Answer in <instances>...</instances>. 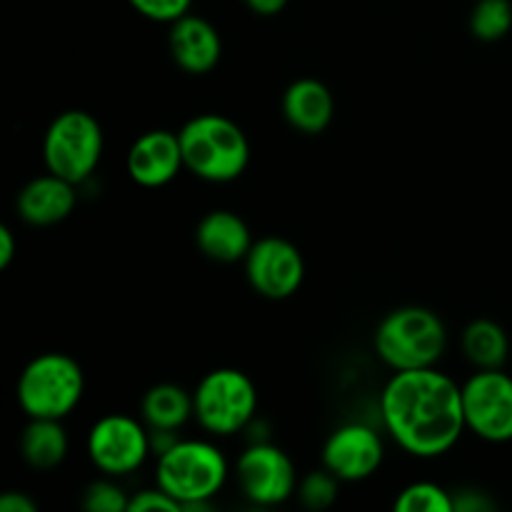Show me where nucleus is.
Returning a JSON list of instances; mask_svg holds the SVG:
<instances>
[{
  "label": "nucleus",
  "mask_w": 512,
  "mask_h": 512,
  "mask_svg": "<svg viewBox=\"0 0 512 512\" xmlns=\"http://www.w3.org/2000/svg\"><path fill=\"white\" fill-rule=\"evenodd\" d=\"M380 418L390 438L415 458L448 453L468 430L463 388L435 368L395 370L380 395Z\"/></svg>",
  "instance_id": "1"
},
{
  "label": "nucleus",
  "mask_w": 512,
  "mask_h": 512,
  "mask_svg": "<svg viewBox=\"0 0 512 512\" xmlns=\"http://www.w3.org/2000/svg\"><path fill=\"white\" fill-rule=\"evenodd\" d=\"M228 480V460L205 440H178L158 455L155 483L183 510H210V500Z\"/></svg>",
  "instance_id": "2"
},
{
  "label": "nucleus",
  "mask_w": 512,
  "mask_h": 512,
  "mask_svg": "<svg viewBox=\"0 0 512 512\" xmlns=\"http://www.w3.org/2000/svg\"><path fill=\"white\" fill-rule=\"evenodd\" d=\"M180 150L190 173L210 183H230L248 168L250 145L243 130L223 115H195L180 128Z\"/></svg>",
  "instance_id": "3"
},
{
  "label": "nucleus",
  "mask_w": 512,
  "mask_h": 512,
  "mask_svg": "<svg viewBox=\"0 0 512 512\" xmlns=\"http://www.w3.org/2000/svg\"><path fill=\"white\" fill-rule=\"evenodd\" d=\"M445 345L448 333L443 320L420 305L393 310L375 330V353L393 370L435 368Z\"/></svg>",
  "instance_id": "4"
},
{
  "label": "nucleus",
  "mask_w": 512,
  "mask_h": 512,
  "mask_svg": "<svg viewBox=\"0 0 512 512\" xmlns=\"http://www.w3.org/2000/svg\"><path fill=\"white\" fill-rule=\"evenodd\" d=\"M85 390V375L70 355L43 353L30 360L18 378V403L28 418L63 420Z\"/></svg>",
  "instance_id": "5"
},
{
  "label": "nucleus",
  "mask_w": 512,
  "mask_h": 512,
  "mask_svg": "<svg viewBox=\"0 0 512 512\" xmlns=\"http://www.w3.org/2000/svg\"><path fill=\"white\" fill-rule=\"evenodd\" d=\"M103 155V130L85 110H65L48 125L43 138V160L48 173L70 183L90 178Z\"/></svg>",
  "instance_id": "6"
},
{
  "label": "nucleus",
  "mask_w": 512,
  "mask_h": 512,
  "mask_svg": "<svg viewBox=\"0 0 512 512\" xmlns=\"http://www.w3.org/2000/svg\"><path fill=\"white\" fill-rule=\"evenodd\" d=\"M195 418L208 433L235 435L253 420L258 393L253 380L233 368L205 375L193 393Z\"/></svg>",
  "instance_id": "7"
},
{
  "label": "nucleus",
  "mask_w": 512,
  "mask_h": 512,
  "mask_svg": "<svg viewBox=\"0 0 512 512\" xmlns=\"http://www.w3.org/2000/svg\"><path fill=\"white\" fill-rule=\"evenodd\" d=\"M465 425L488 443L512 440V378L503 368L478 370L463 385Z\"/></svg>",
  "instance_id": "8"
},
{
  "label": "nucleus",
  "mask_w": 512,
  "mask_h": 512,
  "mask_svg": "<svg viewBox=\"0 0 512 512\" xmlns=\"http://www.w3.org/2000/svg\"><path fill=\"white\" fill-rule=\"evenodd\" d=\"M150 453V428L128 415H105L88 433L90 463L110 478L135 473Z\"/></svg>",
  "instance_id": "9"
},
{
  "label": "nucleus",
  "mask_w": 512,
  "mask_h": 512,
  "mask_svg": "<svg viewBox=\"0 0 512 512\" xmlns=\"http://www.w3.org/2000/svg\"><path fill=\"white\" fill-rule=\"evenodd\" d=\"M235 478L245 498L255 505H280L298 490L293 460L270 443H253L240 453Z\"/></svg>",
  "instance_id": "10"
},
{
  "label": "nucleus",
  "mask_w": 512,
  "mask_h": 512,
  "mask_svg": "<svg viewBox=\"0 0 512 512\" xmlns=\"http://www.w3.org/2000/svg\"><path fill=\"white\" fill-rule=\"evenodd\" d=\"M245 275L255 293L270 300H285L303 285V255L288 240L263 238L245 255Z\"/></svg>",
  "instance_id": "11"
},
{
  "label": "nucleus",
  "mask_w": 512,
  "mask_h": 512,
  "mask_svg": "<svg viewBox=\"0 0 512 512\" xmlns=\"http://www.w3.org/2000/svg\"><path fill=\"white\" fill-rule=\"evenodd\" d=\"M385 445L378 430L360 423L340 425L323 445V468L340 483H358L370 478L383 465Z\"/></svg>",
  "instance_id": "12"
},
{
  "label": "nucleus",
  "mask_w": 512,
  "mask_h": 512,
  "mask_svg": "<svg viewBox=\"0 0 512 512\" xmlns=\"http://www.w3.org/2000/svg\"><path fill=\"white\" fill-rule=\"evenodd\" d=\"M185 168L178 133L170 130H150L140 135L128 150V173L143 188L168 185Z\"/></svg>",
  "instance_id": "13"
},
{
  "label": "nucleus",
  "mask_w": 512,
  "mask_h": 512,
  "mask_svg": "<svg viewBox=\"0 0 512 512\" xmlns=\"http://www.w3.org/2000/svg\"><path fill=\"white\" fill-rule=\"evenodd\" d=\"M170 55L175 65L190 75H205L218 65L223 43L213 25L200 15H183L170 23Z\"/></svg>",
  "instance_id": "14"
},
{
  "label": "nucleus",
  "mask_w": 512,
  "mask_h": 512,
  "mask_svg": "<svg viewBox=\"0 0 512 512\" xmlns=\"http://www.w3.org/2000/svg\"><path fill=\"white\" fill-rule=\"evenodd\" d=\"M75 200H78L75 183L55 173H48L38 175V178L23 185L18 200H15V208H18V215L28 225L48 228V225L60 223V220L73 213Z\"/></svg>",
  "instance_id": "15"
},
{
  "label": "nucleus",
  "mask_w": 512,
  "mask_h": 512,
  "mask_svg": "<svg viewBox=\"0 0 512 512\" xmlns=\"http://www.w3.org/2000/svg\"><path fill=\"white\" fill-rule=\"evenodd\" d=\"M195 243L215 263H238L253 248L248 223L230 210H213L195 228Z\"/></svg>",
  "instance_id": "16"
},
{
  "label": "nucleus",
  "mask_w": 512,
  "mask_h": 512,
  "mask_svg": "<svg viewBox=\"0 0 512 512\" xmlns=\"http://www.w3.org/2000/svg\"><path fill=\"white\" fill-rule=\"evenodd\" d=\"M333 95L315 78H300L283 93V115L295 130L308 135L323 133L333 120Z\"/></svg>",
  "instance_id": "17"
},
{
  "label": "nucleus",
  "mask_w": 512,
  "mask_h": 512,
  "mask_svg": "<svg viewBox=\"0 0 512 512\" xmlns=\"http://www.w3.org/2000/svg\"><path fill=\"white\" fill-rule=\"evenodd\" d=\"M20 455L35 470H53L68 455V433L60 420L30 418L20 435Z\"/></svg>",
  "instance_id": "18"
},
{
  "label": "nucleus",
  "mask_w": 512,
  "mask_h": 512,
  "mask_svg": "<svg viewBox=\"0 0 512 512\" xmlns=\"http://www.w3.org/2000/svg\"><path fill=\"white\" fill-rule=\"evenodd\" d=\"M140 415L150 430H178L188 423L190 415H195L193 395L173 383L153 385L143 395Z\"/></svg>",
  "instance_id": "19"
},
{
  "label": "nucleus",
  "mask_w": 512,
  "mask_h": 512,
  "mask_svg": "<svg viewBox=\"0 0 512 512\" xmlns=\"http://www.w3.org/2000/svg\"><path fill=\"white\" fill-rule=\"evenodd\" d=\"M463 353L478 370L503 368L510 353L508 333L493 320H473L463 333Z\"/></svg>",
  "instance_id": "20"
},
{
  "label": "nucleus",
  "mask_w": 512,
  "mask_h": 512,
  "mask_svg": "<svg viewBox=\"0 0 512 512\" xmlns=\"http://www.w3.org/2000/svg\"><path fill=\"white\" fill-rule=\"evenodd\" d=\"M512 28V3L510 0H475L470 13V33L483 43L503 40Z\"/></svg>",
  "instance_id": "21"
},
{
  "label": "nucleus",
  "mask_w": 512,
  "mask_h": 512,
  "mask_svg": "<svg viewBox=\"0 0 512 512\" xmlns=\"http://www.w3.org/2000/svg\"><path fill=\"white\" fill-rule=\"evenodd\" d=\"M398 512H455L453 493L435 483H413L395 500Z\"/></svg>",
  "instance_id": "22"
},
{
  "label": "nucleus",
  "mask_w": 512,
  "mask_h": 512,
  "mask_svg": "<svg viewBox=\"0 0 512 512\" xmlns=\"http://www.w3.org/2000/svg\"><path fill=\"white\" fill-rule=\"evenodd\" d=\"M338 483L340 480L328 468L313 470L300 480L295 495L305 510H328L338 498Z\"/></svg>",
  "instance_id": "23"
},
{
  "label": "nucleus",
  "mask_w": 512,
  "mask_h": 512,
  "mask_svg": "<svg viewBox=\"0 0 512 512\" xmlns=\"http://www.w3.org/2000/svg\"><path fill=\"white\" fill-rule=\"evenodd\" d=\"M130 495L113 480H95L83 495V508L88 512H128Z\"/></svg>",
  "instance_id": "24"
},
{
  "label": "nucleus",
  "mask_w": 512,
  "mask_h": 512,
  "mask_svg": "<svg viewBox=\"0 0 512 512\" xmlns=\"http://www.w3.org/2000/svg\"><path fill=\"white\" fill-rule=\"evenodd\" d=\"M143 18L155 23H175L183 15H188L193 0H128Z\"/></svg>",
  "instance_id": "25"
},
{
  "label": "nucleus",
  "mask_w": 512,
  "mask_h": 512,
  "mask_svg": "<svg viewBox=\"0 0 512 512\" xmlns=\"http://www.w3.org/2000/svg\"><path fill=\"white\" fill-rule=\"evenodd\" d=\"M178 510H183L178 500H175L173 495L165 493L160 485L158 488H148L130 495L128 512H178Z\"/></svg>",
  "instance_id": "26"
},
{
  "label": "nucleus",
  "mask_w": 512,
  "mask_h": 512,
  "mask_svg": "<svg viewBox=\"0 0 512 512\" xmlns=\"http://www.w3.org/2000/svg\"><path fill=\"white\" fill-rule=\"evenodd\" d=\"M455 512H490L495 508L493 500L480 490H458L453 493Z\"/></svg>",
  "instance_id": "27"
},
{
  "label": "nucleus",
  "mask_w": 512,
  "mask_h": 512,
  "mask_svg": "<svg viewBox=\"0 0 512 512\" xmlns=\"http://www.w3.org/2000/svg\"><path fill=\"white\" fill-rule=\"evenodd\" d=\"M35 510H38V505H35L25 493L10 490V493L0 495V512H35Z\"/></svg>",
  "instance_id": "28"
},
{
  "label": "nucleus",
  "mask_w": 512,
  "mask_h": 512,
  "mask_svg": "<svg viewBox=\"0 0 512 512\" xmlns=\"http://www.w3.org/2000/svg\"><path fill=\"white\" fill-rule=\"evenodd\" d=\"M15 248H18V243H15L13 230L0 225V270H5L10 263H13Z\"/></svg>",
  "instance_id": "29"
},
{
  "label": "nucleus",
  "mask_w": 512,
  "mask_h": 512,
  "mask_svg": "<svg viewBox=\"0 0 512 512\" xmlns=\"http://www.w3.org/2000/svg\"><path fill=\"white\" fill-rule=\"evenodd\" d=\"M245 5H248L255 15L270 18V15H278L280 10L288 5V0H245Z\"/></svg>",
  "instance_id": "30"
}]
</instances>
